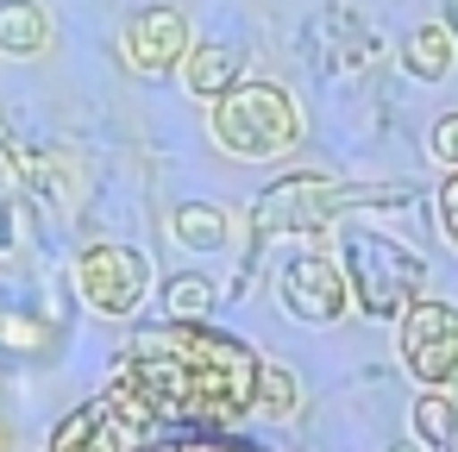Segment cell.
<instances>
[{
	"label": "cell",
	"mask_w": 458,
	"mask_h": 452,
	"mask_svg": "<svg viewBox=\"0 0 458 452\" xmlns=\"http://www.w3.org/2000/svg\"><path fill=\"white\" fill-rule=\"evenodd\" d=\"M107 383L132 389L157 421H239L258 408V358L195 320L145 327L114 358Z\"/></svg>",
	"instance_id": "1"
},
{
	"label": "cell",
	"mask_w": 458,
	"mask_h": 452,
	"mask_svg": "<svg viewBox=\"0 0 458 452\" xmlns=\"http://www.w3.org/2000/svg\"><path fill=\"white\" fill-rule=\"evenodd\" d=\"M214 145L233 158H283L301 145V107L276 82H233L214 95Z\"/></svg>",
	"instance_id": "2"
},
{
	"label": "cell",
	"mask_w": 458,
	"mask_h": 452,
	"mask_svg": "<svg viewBox=\"0 0 458 452\" xmlns=\"http://www.w3.org/2000/svg\"><path fill=\"white\" fill-rule=\"evenodd\" d=\"M151 439H157V414L132 389L107 383L101 402H82L51 433V452H151Z\"/></svg>",
	"instance_id": "3"
},
{
	"label": "cell",
	"mask_w": 458,
	"mask_h": 452,
	"mask_svg": "<svg viewBox=\"0 0 458 452\" xmlns=\"http://www.w3.org/2000/svg\"><path fill=\"white\" fill-rule=\"evenodd\" d=\"M345 289L358 295V308L364 314H402L414 295H420V283H427V264L414 258V252H402V245H389V239H345Z\"/></svg>",
	"instance_id": "4"
},
{
	"label": "cell",
	"mask_w": 458,
	"mask_h": 452,
	"mask_svg": "<svg viewBox=\"0 0 458 452\" xmlns=\"http://www.w3.org/2000/svg\"><path fill=\"white\" fill-rule=\"evenodd\" d=\"M395 352H402L408 377H420V383L439 389V383L458 371V308L414 295V302L395 314Z\"/></svg>",
	"instance_id": "5"
},
{
	"label": "cell",
	"mask_w": 458,
	"mask_h": 452,
	"mask_svg": "<svg viewBox=\"0 0 458 452\" xmlns=\"http://www.w3.org/2000/svg\"><path fill=\"white\" fill-rule=\"evenodd\" d=\"M76 289L95 314H132L151 289V270L132 245H89L76 258Z\"/></svg>",
	"instance_id": "6"
},
{
	"label": "cell",
	"mask_w": 458,
	"mask_h": 452,
	"mask_svg": "<svg viewBox=\"0 0 458 452\" xmlns=\"http://www.w3.org/2000/svg\"><path fill=\"white\" fill-rule=\"evenodd\" d=\"M276 289H283V308H289L295 320H308V327H333V320L352 308L345 270H339L333 258H320V252H308V258H289Z\"/></svg>",
	"instance_id": "7"
},
{
	"label": "cell",
	"mask_w": 458,
	"mask_h": 452,
	"mask_svg": "<svg viewBox=\"0 0 458 452\" xmlns=\"http://www.w3.org/2000/svg\"><path fill=\"white\" fill-rule=\"evenodd\" d=\"M120 57H126L132 76H170V70H182V57H189V20L176 7L132 13L126 32H120Z\"/></svg>",
	"instance_id": "8"
},
{
	"label": "cell",
	"mask_w": 458,
	"mask_h": 452,
	"mask_svg": "<svg viewBox=\"0 0 458 452\" xmlns=\"http://www.w3.org/2000/svg\"><path fill=\"white\" fill-rule=\"evenodd\" d=\"M320 201H333V189H320L314 176H289V183H276V189L258 201L251 226H258V239L289 233V226H320V220H327V208H320Z\"/></svg>",
	"instance_id": "9"
},
{
	"label": "cell",
	"mask_w": 458,
	"mask_h": 452,
	"mask_svg": "<svg viewBox=\"0 0 458 452\" xmlns=\"http://www.w3.org/2000/svg\"><path fill=\"white\" fill-rule=\"evenodd\" d=\"M51 45V20L38 0H0V57H38Z\"/></svg>",
	"instance_id": "10"
},
{
	"label": "cell",
	"mask_w": 458,
	"mask_h": 452,
	"mask_svg": "<svg viewBox=\"0 0 458 452\" xmlns=\"http://www.w3.org/2000/svg\"><path fill=\"white\" fill-rule=\"evenodd\" d=\"M239 70H245V57L226 51V45H189V57H182V82H189L201 101L226 95V89L239 82Z\"/></svg>",
	"instance_id": "11"
},
{
	"label": "cell",
	"mask_w": 458,
	"mask_h": 452,
	"mask_svg": "<svg viewBox=\"0 0 458 452\" xmlns=\"http://www.w3.org/2000/svg\"><path fill=\"white\" fill-rule=\"evenodd\" d=\"M452 57H458V45H452L445 26H414L402 38V70L420 76V82H445L452 76Z\"/></svg>",
	"instance_id": "12"
},
{
	"label": "cell",
	"mask_w": 458,
	"mask_h": 452,
	"mask_svg": "<svg viewBox=\"0 0 458 452\" xmlns=\"http://www.w3.org/2000/svg\"><path fill=\"white\" fill-rule=\"evenodd\" d=\"M170 233H176L189 252H214V245L226 239V214H220V208H208V201H189V208H176Z\"/></svg>",
	"instance_id": "13"
},
{
	"label": "cell",
	"mask_w": 458,
	"mask_h": 452,
	"mask_svg": "<svg viewBox=\"0 0 458 452\" xmlns=\"http://www.w3.org/2000/svg\"><path fill=\"white\" fill-rule=\"evenodd\" d=\"M458 433V402L445 396V389H427L420 402H414V439L420 446H445Z\"/></svg>",
	"instance_id": "14"
},
{
	"label": "cell",
	"mask_w": 458,
	"mask_h": 452,
	"mask_svg": "<svg viewBox=\"0 0 458 452\" xmlns=\"http://www.w3.org/2000/svg\"><path fill=\"white\" fill-rule=\"evenodd\" d=\"M258 408L276 414V421L295 414V377H289L283 364H258Z\"/></svg>",
	"instance_id": "15"
},
{
	"label": "cell",
	"mask_w": 458,
	"mask_h": 452,
	"mask_svg": "<svg viewBox=\"0 0 458 452\" xmlns=\"http://www.w3.org/2000/svg\"><path fill=\"white\" fill-rule=\"evenodd\" d=\"M164 308H170L176 320H195L201 308H214V283H201V277H170V283H164Z\"/></svg>",
	"instance_id": "16"
},
{
	"label": "cell",
	"mask_w": 458,
	"mask_h": 452,
	"mask_svg": "<svg viewBox=\"0 0 458 452\" xmlns=\"http://www.w3.org/2000/svg\"><path fill=\"white\" fill-rule=\"evenodd\" d=\"M433 158H439L445 170H458V114H439V120H433Z\"/></svg>",
	"instance_id": "17"
},
{
	"label": "cell",
	"mask_w": 458,
	"mask_h": 452,
	"mask_svg": "<svg viewBox=\"0 0 458 452\" xmlns=\"http://www.w3.org/2000/svg\"><path fill=\"white\" fill-rule=\"evenodd\" d=\"M439 226H445V239L458 245V170H452V183L439 189Z\"/></svg>",
	"instance_id": "18"
},
{
	"label": "cell",
	"mask_w": 458,
	"mask_h": 452,
	"mask_svg": "<svg viewBox=\"0 0 458 452\" xmlns=\"http://www.w3.org/2000/svg\"><path fill=\"white\" fill-rule=\"evenodd\" d=\"M164 452H245V446H226V439H176Z\"/></svg>",
	"instance_id": "19"
},
{
	"label": "cell",
	"mask_w": 458,
	"mask_h": 452,
	"mask_svg": "<svg viewBox=\"0 0 458 452\" xmlns=\"http://www.w3.org/2000/svg\"><path fill=\"white\" fill-rule=\"evenodd\" d=\"M0 339H13V345H32V339H38V327H32V320H7V327H0Z\"/></svg>",
	"instance_id": "20"
},
{
	"label": "cell",
	"mask_w": 458,
	"mask_h": 452,
	"mask_svg": "<svg viewBox=\"0 0 458 452\" xmlns=\"http://www.w3.org/2000/svg\"><path fill=\"white\" fill-rule=\"evenodd\" d=\"M445 32H452V45H458V7H445V20H439Z\"/></svg>",
	"instance_id": "21"
},
{
	"label": "cell",
	"mask_w": 458,
	"mask_h": 452,
	"mask_svg": "<svg viewBox=\"0 0 458 452\" xmlns=\"http://www.w3.org/2000/svg\"><path fill=\"white\" fill-rule=\"evenodd\" d=\"M389 452H427V446H420V439H395Z\"/></svg>",
	"instance_id": "22"
},
{
	"label": "cell",
	"mask_w": 458,
	"mask_h": 452,
	"mask_svg": "<svg viewBox=\"0 0 458 452\" xmlns=\"http://www.w3.org/2000/svg\"><path fill=\"white\" fill-rule=\"evenodd\" d=\"M439 389H445V396H452V402H458V371H452V377H445V383H439Z\"/></svg>",
	"instance_id": "23"
},
{
	"label": "cell",
	"mask_w": 458,
	"mask_h": 452,
	"mask_svg": "<svg viewBox=\"0 0 458 452\" xmlns=\"http://www.w3.org/2000/svg\"><path fill=\"white\" fill-rule=\"evenodd\" d=\"M445 452H458V433H452V439H445Z\"/></svg>",
	"instance_id": "24"
}]
</instances>
